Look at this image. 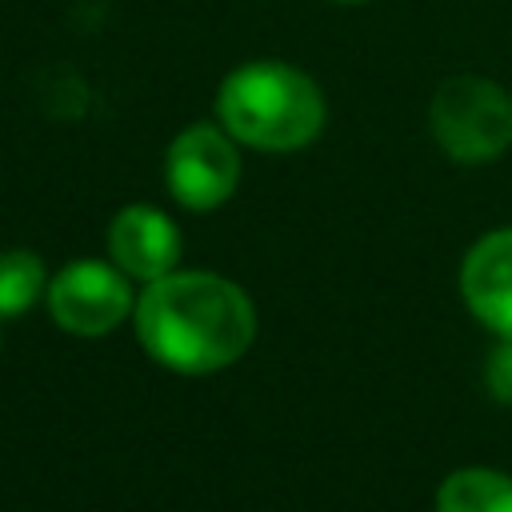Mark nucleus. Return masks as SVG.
Wrapping results in <instances>:
<instances>
[{
    "label": "nucleus",
    "mask_w": 512,
    "mask_h": 512,
    "mask_svg": "<svg viewBox=\"0 0 512 512\" xmlns=\"http://www.w3.org/2000/svg\"><path fill=\"white\" fill-rule=\"evenodd\" d=\"M140 344L176 372H216L240 360L256 336L252 300L212 272H168L136 300Z\"/></svg>",
    "instance_id": "obj_1"
},
{
    "label": "nucleus",
    "mask_w": 512,
    "mask_h": 512,
    "mask_svg": "<svg viewBox=\"0 0 512 512\" xmlns=\"http://www.w3.org/2000/svg\"><path fill=\"white\" fill-rule=\"evenodd\" d=\"M216 112L232 140L264 152L304 148L324 128L320 88L312 76L280 60H256L228 72L216 96Z\"/></svg>",
    "instance_id": "obj_2"
},
{
    "label": "nucleus",
    "mask_w": 512,
    "mask_h": 512,
    "mask_svg": "<svg viewBox=\"0 0 512 512\" xmlns=\"http://www.w3.org/2000/svg\"><path fill=\"white\" fill-rule=\"evenodd\" d=\"M428 124L452 160L484 164L512 144V96L484 76H448L432 92Z\"/></svg>",
    "instance_id": "obj_3"
},
{
    "label": "nucleus",
    "mask_w": 512,
    "mask_h": 512,
    "mask_svg": "<svg viewBox=\"0 0 512 512\" xmlns=\"http://www.w3.org/2000/svg\"><path fill=\"white\" fill-rule=\"evenodd\" d=\"M164 176H168V192L192 212H208L224 204L240 180V156L232 136L212 124L184 128L168 148Z\"/></svg>",
    "instance_id": "obj_4"
},
{
    "label": "nucleus",
    "mask_w": 512,
    "mask_h": 512,
    "mask_svg": "<svg viewBox=\"0 0 512 512\" xmlns=\"http://www.w3.org/2000/svg\"><path fill=\"white\" fill-rule=\"evenodd\" d=\"M48 308L60 328H68L76 336H104L128 316L132 288L108 264L80 260V264H68L48 284Z\"/></svg>",
    "instance_id": "obj_5"
},
{
    "label": "nucleus",
    "mask_w": 512,
    "mask_h": 512,
    "mask_svg": "<svg viewBox=\"0 0 512 512\" xmlns=\"http://www.w3.org/2000/svg\"><path fill=\"white\" fill-rule=\"evenodd\" d=\"M108 252L120 272L136 280H160L180 260V232L160 208L128 204L108 224Z\"/></svg>",
    "instance_id": "obj_6"
},
{
    "label": "nucleus",
    "mask_w": 512,
    "mask_h": 512,
    "mask_svg": "<svg viewBox=\"0 0 512 512\" xmlns=\"http://www.w3.org/2000/svg\"><path fill=\"white\" fill-rule=\"evenodd\" d=\"M468 308L500 336H512V228L488 232L460 268Z\"/></svg>",
    "instance_id": "obj_7"
},
{
    "label": "nucleus",
    "mask_w": 512,
    "mask_h": 512,
    "mask_svg": "<svg viewBox=\"0 0 512 512\" xmlns=\"http://www.w3.org/2000/svg\"><path fill=\"white\" fill-rule=\"evenodd\" d=\"M436 512H512V476L492 468H460L440 484Z\"/></svg>",
    "instance_id": "obj_8"
},
{
    "label": "nucleus",
    "mask_w": 512,
    "mask_h": 512,
    "mask_svg": "<svg viewBox=\"0 0 512 512\" xmlns=\"http://www.w3.org/2000/svg\"><path fill=\"white\" fill-rule=\"evenodd\" d=\"M44 264L36 252H24V248H12V252H0V316H20L28 312L40 292H44Z\"/></svg>",
    "instance_id": "obj_9"
},
{
    "label": "nucleus",
    "mask_w": 512,
    "mask_h": 512,
    "mask_svg": "<svg viewBox=\"0 0 512 512\" xmlns=\"http://www.w3.org/2000/svg\"><path fill=\"white\" fill-rule=\"evenodd\" d=\"M484 380H488V392L496 400L512 404V336H504V344L492 348L488 368H484Z\"/></svg>",
    "instance_id": "obj_10"
},
{
    "label": "nucleus",
    "mask_w": 512,
    "mask_h": 512,
    "mask_svg": "<svg viewBox=\"0 0 512 512\" xmlns=\"http://www.w3.org/2000/svg\"><path fill=\"white\" fill-rule=\"evenodd\" d=\"M340 4H360V0H340Z\"/></svg>",
    "instance_id": "obj_11"
}]
</instances>
